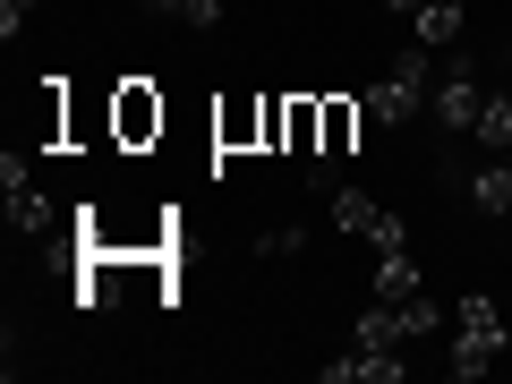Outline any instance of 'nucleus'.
Listing matches in <instances>:
<instances>
[{
  "instance_id": "1",
  "label": "nucleus",
  "mask_w": 512,
  "mask_h": 384,
  "mask_svg": "<svg viewBox=\"0 0 512 384\" xmlns=\"http://www.w3.org/2000/svg\"><path fill=\"white\" fill-rule=\"evenodd\" d=\"M427 94H436V69H427V43H410V52L367 86V120H376V128H410Z\"/></svg>"
},
{
  "instance_id": "2",
  "label": "nucleus",
  "mask_w": 512,
  "mask_h": 384,
  "mask_svg": "<svg viewBox=\"0 0 512 384\" xmlns=\"http://www.w3.org/2000/svg\"><path fill=\"white\" fill-rule=\"evenodd\" d=\"M495 359H504V316H495L487 291H470V299H461V316H453V359H444V367H453L461 384H478Z\"/></svg>"
},
{
  "instance_id": "3",
  "label": "nucleus",
  "mask_w": 512,
  "mask_h": 384,
  "mask_svg": "<svg viewBox=\"0 0 512 384\" xmlns=\"http://www.w3.org/2000/svg\"><path fill=\"white\" fill-rule=\"evenodd\" d=\"M478 103H487V77H478V60H470V52H453V60H444V77H436V94H427V111H436L444 137H470Z\"/></svg>"
},
{
  "instance_id": "4",
  "label": "nucleus",
  "mask_w": 512,
  "mask_h": 384,
  "mask_svg": "<svg viewBox=\"0 0 512 384\" xmlns=\"http://www.w3.org/2000/svg\"><path fill=\"white\" fill-rule=\"evenodd\" d=\"M0 188H9V222H18V239H43V231H52V197L26 180L18 154H0Z\"/></svg>"
},
{
  "instance_id": "5",
  "label": "nucleus",
  "mask_w": 512,
  "mask_h": 384,
  "mask_svg": "<svg viewBox=\"0 0 512 384\" xmlns=\"http://www.w3.org/2000/svg\"><path fill=\"white\" fill-rule=\"evenodd\" d=\"M325 384H402V359L376 342H350V359H325Z\"/></svg>"
},
{
  "instance_id": "6",
  "label": "nucleus",
  "mask_w": 512,
  "mask_h": 384,
  "mask_svg": "<svg viewBox=\"0 0 512 384\" xmlns=\"http://www.w3.org/2000/svg\"><path fill=\"white\" fill-rule=\"evenodd\" d=\"M376 299H384V308L419 299V256H410V248H384L376 256Z\"/></svg>"
},
{
  "instance_id": "7",
  "label": "nucleus",
  "mask_w": 512,
  "mask_h": 384,
  "mask_svg": "<svg viewBox=\"0 0 512 384\" xmlns=\"http://www.w3.org/2000/svg\"><path fill=\"white\" fill-rule=\"evenodd\" d=\"M461 18H470V0H427L419 18H410V35H419L427 52H444V43H461Z\"/></svg>"
},
{
  "instance_id": "8",
  "label": "nucleus",
  "mask_w": 512,
  "mask_h": 384,
  "mask_svg": "<svg viewBox=\"0 0 512 384\" xmlns=\"http://www.w3.org/2000/svg\"><path fill=\"white\" fill-rule=\"evenodd\" d=\"M470 137H478V146H487V154H504V146H512V94H487V103H478Z\"/></svg>"
},
{
  "instance_id": "9",
  "label": "nucleus",
  "mask_w": 512,
  "mask_h": 384,
  "mask_svg": "<svg viewBox=\"0 0 512 384\" xmlns=\"http://www.w3.org/2000/svg\"><path fill=\"white\" fill-rule=\"evenodd\" d=\"M333 222H342L350 239H367V231L384 222V205H376V197H359V188H333Z\"/></svg>"
},
{
  "instance_id": "10",
  "label": "nucleus",
  "mask_w": 512,
  "mask_h": 384,
  "mask_svg": "<svg viewBox=\"0 0 512 384\" xmlns=\"http://www.w3.org/2000/svg\"><path fill=\"white\" fill-rule=\"evenodd\" d=\"M470 197L487 205V214H504V222H512V163H504V154H495V163L470 180Z\"/></svg>"
},
{
  "instance_id": "11",
  "label": "nucleus",
  "mask_w": 512,
  "mask_h": 384,
  "mask_svg": "<svg viewBox=\"0 0 512 384\" xmlns=\"http://www.w3.org/2000/svg\"><path fill=\"white\" fill-rule=\"evenodd\" d=\"M393 316H402V342H427V333H436V308H427V299H402Z\"/></svg>"
},
{
  "instance_id": "12",
  "label": "nucleus",
  "mask_w": 512,
  "mask_h": 384,
  "mask_svg": "<svg viewBox=\"0 0 512 384\" xmlns=\"http://www.w3.org/2000/svg\"><path fill=\"white\" fill-rule=\"evenodd\" d=\"M35 9H43V0H0V35L18 43V26H26V18H35Z\"/></svg>"
},
{
  "instance_id": "13",
  "label": "nucleus",
  "mask_w": 512,
  "mask_h": 384,
  "mask_svg": "<svg viewBox=\"0 0 512 384\" xmlns=\"http://www.w3.org/2000/svg\"><path fill=\"white\" fill-rule=\"evenodd\" d=\"M222 18V0H188V26H214Z\"/></svg>"
},
{
  "instance_id": "14",
  "label": "nucleus",
  "mask_w": 512,
  "mask_h": 384,
  "mask_svg": "<svg viewBox=\"0 0 512 384\" xmlns=\"http://www.w3.org/2000/svg\"><path fill=\"white\" fill-rule=\"evenodd\" d=\"M146 9H154V18H180V26H188V0H146Z\"/></svg>"
},
{
  "instance_id": "15",
  "label": "nucleus",
  "mask_w": 512,
  "mask_h": 384,
  "mask_svg": "<svg viewBox=\"0 0 512 384\" xmlns=\"http://www.w3.org/2000/svg\"><path fill=\"white\" fill-rule=\"evenodd\" d=\"M384 9H393V18H419V9H427V0H384Z\"/></svg>"
},
{
  "instance_id": "16",
  "label": "nucleus",
  "mask_w": 512,
  "mask_h": 384,
  "mask_svg": "<svg viewBox=\"0 0 512 384\" xmlns=\"http://www.w3.org/2000/svg\"><path fill=\"white\" fill-rule=\"evenodd\" d=\"M504 163H512V146H504Z\"/></svg>"
}]
</instances>
